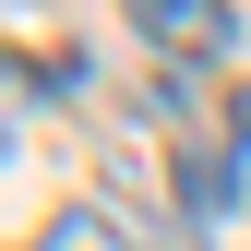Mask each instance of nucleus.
<instances>
[{"label": "nucleus", "instance_id": "1", "mask_svg": "<svg viewBox=\"0 0 251 251\" xmlns=\"http://www.w3.org/2000/svg\"><path fill=\"white\" fill-rule=\"evenodd\" d=\"M132 24L155 48H179V60H227L239 48V12H227V0H132Z\"/></svg>", "mask_w": 251, "mask_h": 251}, {"label": "nucleus", "instance_id": "3", "mask_svg": "<svg viewBox=\"0 0 251 251\" xmlns=\"http://www.w3.org/2000/svg\"><path fill=\"white\" fill-rule=\"evenodd\" d=\"M227 192H239V179L215 168V155H179V203H192V215H227Z\"/></svg>", "mask_w": 251, "mask_h": 251}, {"label": "nucleus", "instance_id": "2", "mask_svg": "<svg viewBox=\"0 0 251 251\" xmlns=\"http://www.w3.org/2000/svg\"><path fill=\"white\" fill-rule=\"evenodd\" d=\"M24 251H132V239H120V227H108L96 203H72V215H48V227L24 239Z\"/></svg>", "mask_w": 251, "mask_h": 251}]
</instances>
